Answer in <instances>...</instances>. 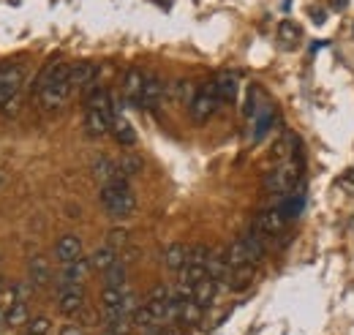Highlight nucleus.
<instances>
[{"instance_id":"aec40b11","label":"nucleus","mask_w":354,"mask_h":335,"mask_svg":"<svg viewBox=\"0 0 354 335\" xmlns=\"http://www.w3.org/2000/svg\"><path fill=\"white\" fill-rule=\"evenodd\" d=\"M115 262H118V248H112L109 243H104L101 248H95V251L90 253V267H93V273H106Z\"/></svg>"},{"instance_id":"b1692460","label":"nucleus","mask_w":354,"mask_h":335,"mask_svg":"<svg viewBox=\"0 0 354 335\" xmlns=\"http://www.w3.org/2000/svg\"><path fill=\"white\" fill-rule=\"evenodd\" d=\"M93 177L101 180V185L118 180V167H115V161L106 159V156H98V159L93 161Z\"/></svg>"},{"instance_id":"f704fd0d","label":"nucleus","mask_w":354,"mask_h":335,"mask_svg":"<svg viewBox=\"0 0 354 335\" xmlns=\"http://www.w3.org/2000/svg\"><path fill=\"white\" fill-rule=\"evenodd\" d=\"M57 335H85V330H82L80 325H63Z\"/></svg>"},{"instance_id":"6e6552de","label":"nucleus","mask_w":354,"mask_h":335,"mask_svg":"<svg viewBox=\"0 0 354 335\" xmlns=\"http://www.w3.org/2000/svg\"><path fill=\"white\" fill-rule=\"evenodd\" d=\"M82 253H85V246H82V237H80V235H63V237L55 243V259H57L60 267H63V264H71V262H77V259H82Z\"/></svg>"},{"instance_id":"a211bd4d","label":"nucleus","mask_w":354,"mask_h":335,"mask_svg":"<svg viewBox=\"0 0 354 335\" xmlns=\"http://www.w3.org/2000/svg\"><path fill=\"white\" fill-rule=\"evenodd\" d=\"M19 84H22V69H8L0 74V107L8 98L19 96Z\"/></svg>"},{"instance_id":"9d476101","label":"nucleus","mask_w":354,"mask_h":335,"mask_svg":"<svg viewBox=\"0 0 354 335\" xmlns=\"http://www.w3.org/2000/svg\"><path fill=\"white\" fill-rule=\"evenodd\" d=\"M28 281L36 287V289H44L49 287V281H52V264H49V259L46 256H30L28 259Z\"/></svg>"},{"instance_id":"c9c22d12","label":"nucleus","mask_w":354,"mask_h":335,"mask_svg":"<svg viewBox=\"0 0 354 335\" xmlns=\"http://www.w3.org/2000/svg\"><path fill=\"white\" fill-rule=\"evenodd\" d=\"M0 292H6V281H3V275H0Z\"/></svg>"},{"instance_id":"c85d7f7f","label":"nucleus","mask_w":354,"mask_h":335,"mask_svg":"<svg viewBox=\"0 0 354 335\" xmlns=\"http://www.w3.org/2000/svg\"><path fill=\"white\" fill-rule=\"evenodd\" d=\"M300 36H303V30H300V25L297 22H292V19H283L281 25H278V39L283 44H297L300 42Z\"/></svg>"},{"instance_id":"4c0bfd02","label":"nucleus","mask_w":354,"mask_h":335,"mask_svg":"<svg viewBox=\"0 0 354 335\" xmlns=\"http://www.w3.org/2000/svg\"><path fill=\"white\" fill-rule=\"evenodd\" d=\"M104 335H115V333H109V330H106V333H104Z\"/></svg>"},{"instance_id":"ddd939ff","label":"nucleus","mask_w":354,"mask_h":335,"mask_svg":"<svg viewBox=\"0 0 354 335\" xmlns=\"http://www.w3.org/2000/svg\"><path fill=\"white\" fill-rule=\"evenodd\" d=\"M145 80H147V74L142 69H136V66H131L126 71V77H123V96H126V101L133 104V107H139V96H142Z\"/></svg>"},{"instance_id":"2eb2a0df","label":"nucleus","mask_w":354,"mask_h":335,"mask_svg":"<svg viewBox=\"0 0 354 335\" xmlns=\"http://www.w3.org/2000/svg\"><path fill=\"white\" fill-rule=\"evenodd\" d=\"M90 273H93V267H90V259H77V262H71V264H63V273H60V284L57 287H63V284H85V278H88Z\"/></svg>"},{"instance_id":"6ab92c4d","label":"nucleus","mask_w":354,"mask_h":335,"mask_svg":"<svg viewBox=\"0 0 354 335\" xmlns=\"http://www.w3.org/2000/svg\"><path fill=\"white\" fill-rule=\"evenodd\" d=\"M185 264H188V246H183V243H169V246L164 248V267L172 270V273H180Z\"/></svg>"},{"instance_id":"bb28decb","label":"nucleus","mask_w":354,"mask_h":335,"mask_svg":"<svg viewBox=\"0 0 354 335\" xmlns=\"http://www.w3.org/2000/svg\"><path fill=\"white\" fill-rule=\"evenodd\" d=\"M216 87H218L221 104H232V101L237 98V80H234V74H221V77H216Z\"/></svg>"},{"instance_id":"5701e85b","label":"nucleus","mask_w":354,"mask_h":335,"mask_svg":"<svg viewBox=\"0 0 354 335\" xmlns=\"http://www.w3.org/2000/svg\"><path fill=\"white\" fill-rule=\"evenodd\" d=\"M226 262H229V270L234 267H243V264H254L251 256H248V248H245V240H234L229 248H226Z\"/></svg>"},{"instance_id":"4468645a","label":"nucleus","mask_w":354,"mask_h":335,"mask_svg":"<svg viewBox=\"0 0 354 335\" xmlns=\"http://www.w3.org/2000/svg\"><path fill=\"white\" fill-rule=\"evenodd\" d=\"M164 93H167L164 82H161L156 74H147L145 87H142V96H139V107H142V109H153V107L164 98Z\"/></svg>"},{"instance_id":"f8f14e48","label":"nucleus","mask_w":354,"mask_h":335,"mask_svg":"<svg viewBox=\"0 0 354 335\" xmlns=\"http://www.w3.org/2000/svg\"><path fill=\"white\" fill-rule=\"evenodd\" d=\"M292 159H297V136L292 131H283L272 142V161L283 164V161H292Z\"/></svg>"},{"instance_id":"423d86ee","label":"nucleus","mask_w":354,"mask_h":335,"mask_svg":"<svg viewBox=\"0 0 354 335\" xmlns=\"http://www.w3.org/2000/svg\"><path fill=\"white\" fill-rule=\"evenodd\" d=\"M292 218H289V212L283 210V205L278 202L275 208H267L262 210L259 215H257V221H254V226L262 232V235H267V237H278L283 229H286V224H289Z\"/></svg>"},{"instance_id":"9b49d317","label":"nucleus","mask_w":354,"mask_h":335,"mask_svg":"<svg viewBox=\"0 0 354 335\" xmlns=\"http://www.w3.org/2000/svg\"><path fill=\"white\" fill-rule=\"evenodd\" d=\"M254 281H257V264L234 267V270H229V275L223 278V284H226L229 292H245Z\"/></svg>"},{"instance_id":"412c9836","label":"nucleus","mask_w":354,"mask_h":335,"mask_svg":"<svg viewBox=\"0 0 354 335\" xmlns=\"http://www.w3.org/2000/svg\"><path fill=\"white\" fill-rule=\"evenodd\" d=\"M218 284H221V281H216V278L205 275V278L194 287V300H196L202 308H210V305H213V300H216V294H218Z\"/></svg>"},{"instance_id":"0eeeda50","label":"nucleus","mask_w":354,"mask_h":335,"mask_svg":"<svg viewBox=\"0 0 354 335\" xmlns=\"http://www.w3.org/2000/svg\"><path fill=\"white\" fill-rule=\"evenodd\" d=\"M82 308H85V287L82 284L57 287V311L63 316H77Z\"/></svg>"},{"instance_id":"473e14b6","label":"nucleus","mask_w":354,"mask_h":335,"mask_svg":"<svg viewBox=\"0 0 354 335\" xmlns=\"http://www.w3.org/2000/svg\"><path fill=\"white\" fill-rule=\"evenodd\" d=\"M106 243L112 246V248H126L129 246V229H112L109 235H106Z\"/></svg>"},{"instance_id":"a878e982","label":"nucleus","mask_w":354,"mask_h":335,"mask_svg":"<svg viewBox=\"0 0 354 335\" xmlns=\"http://www.w3.org/2000/svg\"><path fill=\"white\" fill-rule=\"evenodd\" d=\"M207 275L223 284V278L229 275V262H226V251H213V253H210V259H207Z\"/></svg>"},{"instance_id":"20e7f679","label":"nucleus","mask_w":354,"mask_h":335,"mask_svg":"<svg viewBox=\"0 0 354 335\" xmlns=\"http://www.w3.org/2000/svg\"><path fill=\"white\" fill-rule=\"evenodd\" d=\"M297 183H300L297 159L283 161V164H278L272 172H267L265 174V191L267 194H275V197H286V194H292V191L297 188Z\"/></svg>"},{"instance_id":"4be33fe9","label":"nucleus","mask_w":354,"mask_h":335,"mask_svg":"<svg viewBox=\"0 0 354 335\" xmlns=\"http://www.w3.org/2000/svg\"><path fill=\"white\" fill-rule=\"evenodd\" d=\"M115 167H118V180H131V177H136L142 172V159L133 156V153H123L115 161Z\"/></svg>"},{"instance_id":"72a5a7b5","label":"nucleus","mask_w":354,"mask_h":335,"mask_svg":"<svg viewBox=\"0 0 354 335\" xmlns=\"http://www.w3.org/2000/svg\"><path fill=\"white\" fill-rule=\"evenodd\" d=\"M175 96H177V101H183V104H188V107H191V101H194L196 90H194V84L191 82H177Z\"/></svg>"},{"instance_id":"f3484780","label":"nucleus","mask_w":354,"mask_h":335,"mask_svg":"<svg viewBox=\"0 0 354 335\" xmlns=\"http://www.w3.org/2000/svg\"><path fill=\"white\" fill-rule=\"evenodd\" d=\"M243 240H245V248H248V256H251V262L254 264H259L262 259H265V253H267V235H262L257 226H251L245 235H243Z\"/></svg>"},{"instance_id":"2f4dec72","label":"nucleus","mask_w":354,"mask_h":335,"mask_svg":"<svg viewBox=\"0 0 354 335\" xmlns=\"http://www.w3.org/2000/svg\"><path fill=\"white\" fill-rule=\"evenodd\" d=\"M28 335H52V319L49 316H30Z\"/></svg>"},{"instance_id":"dca6fc26","label":"nucleus","mask_w":354,"mask_h":335,"mask_svg":"<svg viewBox=\"0 0 354 335\" xmlns=\"http://www.w3.org/2000/svg\"><path fill=\"white\" fill-rule=\"evenodd\" d=\"M30 322V308L25 300H11L6 305V327L8 330H17V327H28Z\"/></svg>"},{"instance_id":"1a4fd4ad","label":"nucleus","mask_w":354,"mask_h":335,"mask_svg":"<svg viewBox=\"0 0 354 335\" xmlns=\"http://www.w3.org/2000/svg\"><path fill=\"white\" fill-rule=\"evenodd\" d=\"M95 77H98V66L95 63H90V60L71 63V71H68L71 90H88V87L95 84Z\"/></svg>"},{"instance_id":"393cba45","label":"nucleus","mask_w":354,"mask_h":335,"mask_svg":"<svg viewBox=\"0 0 354 335\" xmlns=\"http://www.w3.org/2000/svg\"><path fill=\"white\" fill-rule=\"evenodd\" d=\"M112 136H115V139H118V145H123V147H131L133 142H136L133 126L123 118V115H118V118H115V123H112Z\"/></svg>"},{"instance_id":"39448f33","label":"nucleus","mask_w":354,"mask_h":335,"mask_svg":"<svg viewBox=\"0 0 354 335\" xmlns=\"http://www.w3.org/2000/svg\"><path fill=\"white\" fill-rule=\"evenodd\" d=\"M218 104H221V98H218L216 80H213V82H205L196 90V96H194V101H191V107H188V115H191V120H194L196 126H202V123H207V120L216 115Z\"/></svg>"},{"instance_id":"e433bc0d","label":"nucleus","mask_w":354,"mask_h":335,"mask_svg":"<svg viewBox=\"0 0 354 335\" xmlns=\"http://www.w3.org/2000/svg\"><path fill=\"white\" fill-rule=\"evenodd\" d=\"M161 335H175V333H172V330H167V327H164V330H161Z\"/></svg>"},{"instance_id":"f03ea898","label":"nucleus","mask_w":354,"mask_h":335,"mask_svg":"<svg viewBox=\"0 0 354 335\" xmlns=\"http://www.w3.org/2000/svg\"><path fill=\"white\" fill-rule=\"evenodd\" d=\"M118 112L112 104V96L106 87H90L88 104H85V131L90 136H106L112 131Z\"/></svg>"},{"instance_id":"cd10ccee","label":"nucleus","mask_w":354,"mask_h":335,"mask_svg":"<svg viewBox=\"0 0 354 335\" xmlns=\"http://www.w3.org/2000/svg\"><path fill=\"white\" fill-rule=\"evenodd\" d=\"M254 118H257V123H254V131H257V134H254V139L259 142L267 131L272 128V123H275V112H272L270 107H265V109H262V112H257Z\"/></svg>"},{"instance_id":"c756f323","label":"nucleus","mask_w":354,"mask_h":335,"mask_svg":"<svg viewBox=\"0 0 354 335\" xmlns=\"http://www.w3.org/2000/svg\"><path fill=\"white\" fill-rule=\"evenodd\" d=\"M104 278H106V287H123V289H126V264L118 259V262L104 273Z\"/></svg>"},{"instance_id":"7c9ffc66","label":"nucleus","mask_w":354,"mask_h":335,"mask_svg":"<svg viewBox=\"0 0 354 335\" xmlns=\"http://www.w3.org/2000/svg\"><path fill=\"white\" fill-rule=\"evenodd\" d=\"M210 253H213V248H207L205 243H194V246H188V264H205L207 267Z\"/></svg>"},{"instance_id":"58836bf2","label":"nucleus","mask_w":354,"mask_h":335,"mask_svg":"<svg viewBox=\"0 0 354 335\" xmlns=\"http://www.w3.org/2000/svg\"><path fill=\"white\" fill-rule=\"evenodd\" d=\"M25 335H28V333H25Z\"/></svg>"},{"instance_id":"7ed1b4c3","label":"nucleus","mask_w":354,"mask_h":335,"mask_svg":"<svg viewBox=\"0 0 354 335\" xmlns=\"http://www.w3.org/2000/svg\"><path fill=\"white\" fill-rule=\"evenodd\" d=\"M98 202H101V208L106 210L112 218H129L136 210V197H133L129 180L104 183L101 191H98Z\"/></svg>"},{"instance_id":"f257e3e1","label":"nucleus","mask_w":354,"mask_h":335,"mask_svg":"<svg viewBox=\"0 0 354 335\" xmlns=\"http://www.w3.org/2000/svg\"><path fill=\"white\" fill-rule=\"evenodd\" d=\"M68 71H71V63H49L39 82H36V93H39V101L41 107L55 112L60 109L68 98H71V82H68Z\"/></svg>"}]
</instances>
